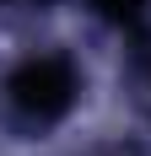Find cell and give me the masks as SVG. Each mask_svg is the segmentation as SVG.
<instances>
[{"instance_id": "cell-1", "label": "cell", "mask_w": 151, "mask_h": 156, "mask_svg": "<svg viewBox=\"0 0 151 156\" xmlns=\"http://www.w3.org/2000/svg\"><path fill=\"white\" fill-rule=\"evenodd\" d=\"M6 108L16 113V124H27V129L60 124L76 108V70H70V59H60V54L22 59L6 76Z\"/></svg>"}, {"instance_id": "cell-2", "label": "cell", "mask_w": 151, "mask_h": 156, "mask_svg": "<svg viewBox=\"0 0 151 156\" xmlns=\"http://www.w3.org/2000/svg\"><path fill=\"white\" fill-rule=\"evenodd\" d=\"M140 5H146V0H92V11L103 16V22H119V27H124V22H135Z\"/></svg>"}]
</instances>
